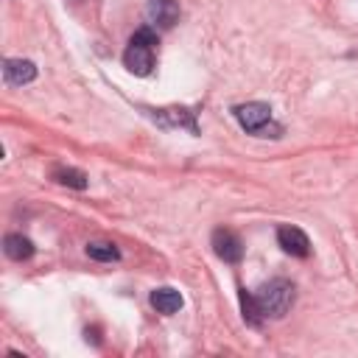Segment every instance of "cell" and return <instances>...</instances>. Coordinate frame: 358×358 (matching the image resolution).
Returning a JSON list of instances; mask_svg holds the SVG:
<instances>
[{
	"label": "cell",
	"mask_w": 358,
	"mask_h": 358,
	"mask_svg": "<svg viewBox=\"0 0 358 358\" xmlns=\"http://www.w3.org/2000/svg\"><path fill=\"white\" fill-rule=\"evenodd\" d=\"M3 78L8 87H22L36 78V64L28 59H6L3 62Z\"/></svg>",
	"instance_id": "8"
},
{
	"label": "cell",
	"mask_w": 358,
	"mask_h": 358,
	"mask_svg": "<svg viewBox=\"0 0 358 358\" xmlns=\"http://www.w3.org/2000/svg\"><path fill=\"white\" fill-rule=\"evenodd\" d=\"M3 252H6V257L22 263V260H28V257L34 255V243H31L25 235L11 232V235H6V241H3Z\"/></svg>",
	"instance_id": "10"
},
{
	"label": "cell",
	"mask_w": 358,
	"mask_h": 358,
	"mask_svg": "<svg viewBox=\"0 0 358 358\" xmlns=\"http://www.w3.org/2000/svg\"><path fill=\"white\" fill-rule=\"evenodd\" d=\"M148 302H151V308H154L157 313L171 316V313H176V310L182 308V294H179L176 288H171V285H162V288H154V291H151Z\"/></svg>",
	"instance_id": "9"
},
{
	"label": "cell",
	"mask_w": 358,
	"mask_h": 358,
	"mask_svg": "<svg viewBox=\"0 0 358 358\" xmlns=\"http://www.w3.org/2000/svg\"><path fill=\"white\" fill-rule=\"evenodd\" d=\"M154 123H159L162 129H187L190 134H199V126H196V117L190 109H182V106H171V109H145Z\"/></svg>",
	"instance_id": "4"
},
{
	"label": "cell",
	"mask_w": 358,
	"mask_h": 358,
	"mask_svg": "<svg viewBox=\"0 0 358 358\" xmlns=\"http://www.w3.org/2000/svg\"><path fill=\"white\" fill-rule=\"evenodd\" d=\"M213 252H215L224 263H238V260L243 257V243H241V238H238L232 229L218 227V229L213 232Z\"/></svg>",
	"instance_id": "5"
},
{
	"label": "cell",
	"mask_w": 358,
	"mask_h": 358,
	"mask_svg": "<svg viewBox=\"0 0 358 358\" xmlns=\"http://www.w3.org/2000/svg\"><path fill=\"white\" fill-rule=\"evenodd\" d=\"M294 282L291 280H268L255 291V302L263 319H282L294 305Z\"/></svg>",
	"instance_id": "1"
},
{
	"label": "cell",
	"mask_w": 358,
	"mask_h": 358,
	"mask_svg": "<svg viewBox=\"0 0 358 358\" xmlns=\"http://www.w3.org/2000/svg\"><path fill=\"white\" fill-rule=\"evenodd\" d=\"M123 64L134 76H151V70H154V48L145 45V42L131 39L126 53H123Z\"/></svg>",
	"instance_id": "3"
},
{
	"label": "cell",
	"mask_w": 358,
	"mask_h": 358,
	"mask_svg": "<svg viewBox=\"0 0 358 358\" xmlns=\"http://www.w3.org/2000/svg\"><path fill=\"white\" fill-rule=\"evenodd\" d=\"M87 255H90L92 260H101V263H112V260L120 257L117 246H115V243H106V241H92V243H87Z\"/></svg>",
	"instance_id": "12"
},
{
	"label": "cell",
	"mask_w": 358,
	"mask_h": 358,
	"mask_svg": "<svg viewBox=\"0 0 358 358\" xmlns=\"http://www.w3.org/2000/svg\"><path fill=\"white\" fill-rule=\"evenodd\" d=\"M277 243L282 246V252L294 255V257H308L310 255V241L308 235L299 229V227H291V224H282L277 229Z\"/></svg>",
	"instance_id": "6"
},
{
	"label": "cell",
	"mask_w": 358,
	"mask_h": 358,
	"mask_svg": "<svg viewBox=\"0 0 358 358\" xmlns=\"http://www.w3.org/2000/svg\"><path fill=\"white\" fill-rule=\"evenodd\" d=\"M53 179L59 185L73 187V190H84L87 187V173L84 171H76V168H56L53 171Z\"/></svg>",
	"instance_id": "11"
},
{
	"label": "cell",
	"mask_w": 358,
	"mask_h": 358,
	"mask_svg": "<svg viewBox=\"0 0 358 358\" xmlns=\"http://www.w3.org/2000/svg\"><path fill=\"white\" fill-rule=\"evenodd\" d=\"M232 115H235L238 126H241L243 131H249V134H257L266 123H271V106H268V103H263V101L238 103V106L232 109Z\"/></svg>",
	"instance_id": "2"
},
{
	"label": "cell",
	"mask_w": 358,
	"mask_h": 358,
	"mask_svg": "<svg viewBox=\"0 0 358 358\" xmlns=\"http://www.w3.org/2000/svg\"><path fill=\"white\" fill-rule=\"evenodd\" d=\"M145 17L154 28H173L179 22V3L176 0H148Z\"/></svg>",
	"instance_id": "7"
},
{
	"label": "cell",
	"mask_w": 358,
	"mask_h": 358,
	"mask_svg": "<svg viewBox=\"0 0 358 358\" xmlns=\"http://www.w3.org/2000/svg\"><path fill=\"white\" fill-rule=\"evenodd\" d=\"M241 308H243V319L249 324H260V310H257V302H255V294H249L246 288H241Z\"/></svg>",
	"instance_id": "13"
}]
</instances>
